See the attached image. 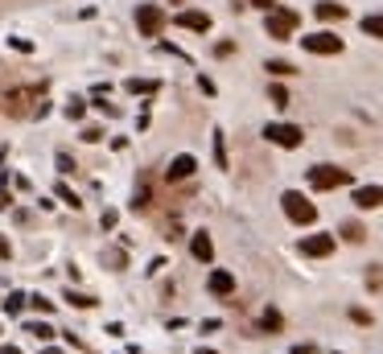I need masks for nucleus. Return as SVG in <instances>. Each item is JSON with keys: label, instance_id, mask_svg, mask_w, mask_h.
<instances>
[{"label": "nucleus", "instance_id": "1", "mask_svg": "<svg viewBox=\"0 0 383 354\" xmlns=\"http://www.w3.org/2000/svg\"><path fill=\"white\" fill-rule=\"evenodd\" d=\"M297 25H301L297 8H268V25H264V29H268L272 42H293Z\"/></svg>", "mask_w": 383, "mask_h": 354}, {"label": "nucleus", "instance_id": "2", "mask_svg": "<svg viewBox=\"0 0 383 354\" xmlns=\"http://www.w3.org/2000/svg\"><path fill=\"white\" fill-rule=\"evenodd\" d=\"M281 206H285L288 223H297V227H310V223H317V206H313L305 194H297V189H288L285 198H281Z\"/></svg>", "mask_w": 383, "mask_h": 354}, {"label": "nucleus", "instance_id": "3", "mask_svg": "<svg viewBox=\"0 0 383 354\" xmlns=\"http://www.w3.org/2000/svg\"><path fill=\"white\" fill-rule=\"evenodd\" d=\"M310 186H313V189H338V186H350V169H338V165H313V169H310Z\"/></svg>", "mask_w": 383, "mask_h": 354}, {"label": "nucleus", "instance_id": "4", "mask_svg": "<svg viewBox=\"0 0 383 354\" xmlns=\"http://www.w3.org/2000/svg\"><path fill=\"white\" fill-rule=\"evenodd\" d=\"M136 29H141L144 37H161V29H165L161 4H136Z\"/></svg>", "mask_w": 383, "mask_h": 354}, {"label": "nucleus", "instance_id": "5", "mask_svg": "<svg viewBox=\"0 0 383 354\" xmlns=\"http://www.w3.org/2000/svg\"><path fill=\"white\" fill-rule=\"evenodd\" d=\"M301 46L310 49V54H342V37L330 33V29H317V33H305V37H301Z\"/></svg>", "mask_w": 383, "mask_h": 354}, {"label": "nucleus", "instance_id": "6", "mask_svg": "<svg viewBox=\"0 0 383 354\" xmlns=\"http://www.w3.org/2000/svg\"><path fill=\"white\" fill-rule=\"evenodd\" d=\"M264 136L272 144H281V148H301V141H305V132H301L297 124H268Z\"/></svg>", "mask_w": 383, "mask_h": 354}, {"label": "nucleus", "instance_id": "7", "mask_svg": "<svg viewBox=\"0 0 383 354\" xmlns=\"http://www.w3.org/2000/svg\"><path fill=\"white\" fill-rule=\"evenodd\" d=\"M334 243H338L334 235H305V239H301V252L313 256V260H322V256H330V252H334Z\"/></svg>", "mask_w": 383, "mask_h": 354}, {"label": "nucleus", "instance_id": "8", "mask_svg": "<svg viewBox=\"0 0 383 354\" xmlns=\"http://www.w3.org/2000/svg\"><path fill=\"white\" fill-rule=\"evenodd\" d=\"M194 169H198V161H194L190 153H182V157H173L165 169V182H186V177H194Z\"/></svg>", "mask_w": 383, "mask_h": 354}, {"label": "nucleus", "instance_id": "9", "mask_svg": "<svg viewBox=\"0 0 383 354\" xmlns=\"http://www.w3.org/2000/svg\"><path fill=\"white\" fill-rule=\"evenodd\" d=\"M177 25L190 29V33H206V29H211V17H206L202 8H182V13H177Z\"/></svg>", "mask_w": 383, "mask_h": 354}, {"label": "nucleus", "instance_id": "10", "mask_svg": "<svg viewBox=\"0 0 383 354\" xmlns=\"http://www.w3.org/2000/svg\"><path fill=\"white\" fill-rule=\"evenodd\" d=\"M190 252H194V260H198V264H211V260H215V243H211V235H206V231H194V235H190Z\"/></svg>", "mask_w": 383, "mask_h": 354}, {"label": "nucleus", "instance_id": "11", "mask_svg": "<svg viewBox=\"0 0 383 354\" xmlns=\"http://www.w3.org/2000/svg\"><path fill=\"white\" fill-rule=\"evenodd\" d=\"M355 206H359V211H375V206H383V186H359L355 189Z\"/></svg>", "mask_w": 383, "mask_h": 354}, {"label": "nucleus", "instance_id": "12", "mask_svg": "<svg viewBox=\"0 0 383 354\" xmlns=\"http://www.w3.org/2000/svg\"><path fill=\"white\" fill-rule=\"evenodd\" d=\"M206 288H211L215 297H231V293H235V276H231V272H223V268H215V272H211V281H206Z\"/></svg>", "mask_w": 383, "mask_h": 354}, {"label": "nucleus", "instance_id": "13", "mask_svg": "<svg viewBox=\"0 0 383 354\" xmlns=\"http://www.w3.org/2000/svg\"><path fill=\"white\" fill-rule=\"evenodd\" d=\"M313 13H317V21H342V17H346V4H338V0H317Z\"/></svg>", "mask_w": 383, "mask_h": 354}, {"label": "nucleus", "instance_id": "14", "mask_svg": "<svg viewBox=\"0 0 383 354\" xmlns=\"http://www.w3.org/2000/svg\"><path fill=\"white\" fill-rule=\"evenodd\" d=\"M260 330L264 334H281V330H285V317H281L276 309H264V313H260Z\"/></svg>", "mask_w": 383, "mask_h": 354}, {"label": "nucleus", "instance_id": "15", "mask_svg": "<svg viewBox=\"0 0 383 354\" xmlns=\"http://www.w3.org/2000/svg\"><path fill=\"white\" fill-rule=\"evenodd\" d=\"M128 91L132 95H157L161 83H157V78H128Z\"/></svg>", "mask_w": 383, "mask_h": 354}, {"label": "nucleus", "instance_id": "16", "mask_svg": "<svg viewBox=\"0 0 383 354\" xmlns=\"http://www.w3.org/2000/svg\"><path fill=\"white\" fill-rule=\"evenodd\" d=\"M363 33H367V37H379V42H383V13L363 17Z\"/></svg>", "mask_w": 383, "mask_h": 354}, {"label": "nucleus", "instance_id": "17", "mask_svg": "<svg viewBox=\"0 0 383 354\" xmlns=\"http://www.w3.org/2000/svg\"><path fill=\"white\" fill-rule=\"evenodd\" d=\"M62 301H71L74 309H95L99 305L95 297H87V293H62Z\"/></svg>", "mask_w": 383, "mask_h": 354}, {"label": "nucleus", "instance_id": "18", "mask_svg": "<svg viewBox=\"0 0 383 354\" xmlns=\"http://www.w3.org/2000/svg\"><path fill=\"white\" fill-rule=\"evenodd\" d=\"M264 71L276 74V78H288V74H297V66H293V62H281V58H272V62H268Z\"/></svg>", "mask_w": 383, "mask_h": 354}, {"label": "nucleus", "instance_id": "19", "mask_svg": "<svg viewBox=\"0 0 383 354\" xmlns=\"http://www.w3.org/2000/svg\"><path fill=\"white\" fill-rule=\"evenodd\" d=\"M25 334H33L37 342H49V338H54V330H49L46 321H25Z\"/></svg>", "mask_w": 383, "mask_h": 354}, {"label": "nucleus", "instance_id": "20", "mask_svg": "<svg viewBox=\"0 0 383 354\" xmlns=\"http://www.w3.org/2000/svg\"><path fill=\"white\" fill-rule=\"evenodd\" d=\"M25 305H29V297H25V293H13V297L4 301V313H13V317H17V313H25Z\"/></svg>", "mask_w": 383, "mask_h": 354}, {"label": "nucleus", "instance_id": "21", "mask_svg": "<svg viewBox=\"0 0 383 354\" xmlns=\"http://www.w3.org/2000/svg\"><path fill=\"white\" fill-rule=\"evenodd\" d=\"M342 239H350V243H363V239H367L363 223H342Z\"/></svg>", "mask_w": 383, "mask_h": 354}, {"label": "nucleus", "instance_id": "22", "mask_svg": "<svg viewBox=\"0 0 383 354\" xmlns=\"http://www.w3.org/2000/svg\"><path fill=\"white\" fill-rule=\"evenodd\" d=\"M153 202V189H148V182H141V189H136V198H132V211H144Z\"/></svg>", "mask_w": 383, "mask_h": 354}, {"label": "nucleus", "instance_id": "23", "mask_svg": "<svg viewBox=\"0 0 383 354\" xmlns=\"http://www.w3.org/2000/svg\"><path fill=\"white\" fill-rule=\"evenodd\" d=\"M215 161H218V169H227V141H223L218 128H215Z\"/></svg>", "mask_w": 383, "mask_h": 354}, {"label": "nucleus", "instance_id": "24", "mask_svg": "<svg viewBox=\"0 0 383 354\" xmlns=\"http://www.w3.org/2000/svg\"><path fill=\"white\" fill-rule=\"evenodd\" d=\"M58 198H62V202H66L71 211H78V206H83V202H78V194H74L71 186H62V182H58Z\"/></svg>", "mask_w": 383, "mask_h": 354}, {"label": "nucleus", "instance_id": "25", "mask_svg": "<svg viewBox=\"0 0 383 354\" xmlns=\"http://www.w3.org/2000/svg\"><path fill=\"white\" fill-rule=\"evenodd\" d=\"M268 99H272L276 107H288V91L281 87V83H272V87H268Z\"/></svg>", "mask_w": 383, "mask_h": 354}, {"label": "nucleus", "instance_id": "26", "mask_svg": "<svg viewBox=\"0 0 383 354\" xmlns=\"http://www.w3.org/2000/svg\"><path fill=\"white\" fill-rule=\"evenodd\" d=\"M78 141L99 144V141H103V128H99V124H91V128H83V132H78Z\"/></svg>", "mask_w": 383, "mask_h": 354}, {"label": "nucleus", "instance_id": "27", "mask_svg": "<svg viewBox=\"0 0 383 354\" xmlns=\"http://www.w3.org/2000/svg\"><path fill=\"white\" fill-rule=\"evenodd\" d=\"M29 305L37 309V313H54V301H49V297H42V293H33V297H29Z\"/></svg>", "mask_w": 383, "mask_h": 354}, {"label": "nucleus", "instance_id": "28", "mask_svg": "<svg viewBox=\"0 0 383 354\" xmlns=\"http://www.w3.org/2000/svg\"><path fill=\"white\" fill-rule=\"evenodd\" d=\"M66 116L83 119V116H87V103H83V99H71V103H66Z\"/></svg>", "mask_w": 383, "mask_h": 354}, {"label": "nucleus", "instance_id": "29", "mask_svg": "<svg viewBox=\"0 0 383 354\" xmlns=\"http://www.w3.org/2000/svg\"><path fill=\"white\" fill-rule=\"evenodd\" d=\"M58 173H62V177H66V173H74V161L66 157V153H58Z\"/></svg>", "mask_w": 383, "mask_h": 354}, {"label": "nucleus", "instance_id": "30", "mask_svg": "<svg viewBox=\"0 0 383 354\" xmlns=\"http://www.w3.org/2000/svg\"><path fill=\"white\" fill-rule=\"evenodd\" d=\"M116 223H120V214H116V211H103V231H112Z\"/></svg>", "mask_w": 383, "mask_h": 354}, {"label": "nucleus", "instance_id": "31", "mask_svg": "<svg viewBox=\"0 0 383 354\" xmlns=\"http://www.w3.org/2000/svg\"><path fill=\"white\" fill-rule=\"evenodd\" d=\"M215 54H218V58H227V54H235V42H218V46H215Z\"/></svg>", "mask_w": 383, "mask_h": 354}, {"label": "nucleus", "instance_id": "32", "mask_svg": "<svg viewBox=\"0 0 383 354\" xmlns=\"http://www.w3.org/2000/svg\"><path fill=\"white\" fill-rule=\"evenodd\" d=\"M350 317H355L359 326H367V321H371V313H367V309H350Z\"/></svg>", "mask_w": 383, "mask_h": 354}, {"label": "nucleus", "instance_id": "33", "mask_svg": "<svg viewBox=\"0 0 383 354\" xmlns=\"http://www.w3.org/2000/svg\"><path fill=\"white\" fill-rule=\"evenodd\" d=\"M8 206H13V194H8V189L0 186V211H8Z\"/></svg>", "mask_w": 383, "mask_h": 354}, {"label": "nucleus", "instance_id": "34", "mask_svg": "<svg viewBox=\"0 0 383 354\" xmlns=\"http://www.w3.org/2000/svg\"><path fill=\"white\" fill-rule=\"evenodd\" d=\"M8 256H13V247H8V239L0 235V260H8Z\"/></svg>", "mask_w": 383, "mask_h": 354}, {"label": "nucleus", "instance_id": "35", "mask_svg": "<svg viewBox=\"0 0 383 354\" xmlns=\"http://www.w3.org/2000/svg\"><path fill=\"white\" fill-rule=\"evenodd\" d=\"M256 8H276V0H252Z\"/></svg>", "mask_w": 383, "mask_h": 354}, {"label": "nucleus", "instance_id": "36", "mask_svg": "<svg viewBox=\"0 0 383 354\" xmlns=\"http://www.w3.org/2000/svg\"><path fill=\"white\" fill-rule=\"evenodd\" d=\"M293 354H313V346H293Z\"/></svg>", "mask_w": 383, "mask_h": 354}, {"label": "nucleus", "instance_id": "37", "mask_svg": "<svg viewBox=\"0 0 383 354\" xmlns=\"http://www.w3.org/2000/svg\"><path fill=\"white\" fill-rule=\"evenodd\" d=\"M0 354H21L17 346H0Z\"/></svg>", "mask_w": 383, "mask_h": 354}, {"label": "nucleus", "instance_id": "38", "mask_svg": "<svg viewBox=\"0 0 383 354\" xmlns=\"http://www.w3.org/2000/svg\"><path fill=\"white\" fill-rule=\"evenodd\" d=\"M194 354H215V350H206V346H202V350H194Z\"/></svg>", "mask_w": 383, "mask_h": 354}, {"label": "nucleus", "instance_id": "39", "mask_svg": "<svg viewBox=\"0 0 383 354\" xmlns=\"http://www.w3.org/2000/svg\"><path fill=\"white\" fill-rule=\"evenodd\" d=\"M42 354H62V350H54V346H49V350H42Z\"/></svg>", "mask_w": 383, "mask_h": 354}]
</instances>
